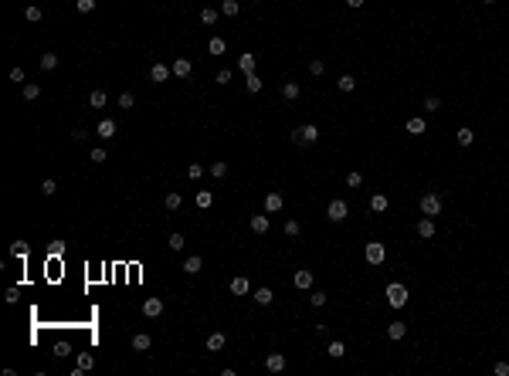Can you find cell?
Here are the masks:
<instances>
[{
  "instance_id": "6da1fadb",
  "label": "cell",
  "mask_w": 509,
  "mask_h": 376,
  "mask_svg": "<svg viewBox=\"0 0 509 376\" xmlns=\"http://www.w3.org/2000/svg\"><path fill=\"white\" fill-rule=\"evenodd\" d=\"M292 143H295V146H312V143H319V126L305 122V126H299V129H292Z\"/></svg>"
},
{
  "instance_id": "7a4b0ae2",
  "label": "cell",
  "mask_w": 509,
  "mask_h": 376,
  "mask_svg": "<svg viewBox=\"0 0 509 376\" xmlns=\"http://www.w3.org/2000/svg\"><path fill=\"white\" fill-rule=\"evenodd\" d=\"M387 305H390V308H404V305H407V288H404L401 282H390V285H387Z\"/></svg>"
},
{
  "instance_id": "3957f363",
  "label": "cell",
  "mask_w": 509,
  "mask_h": 376,
  "mask_svg": "<svg viewBox=\"0 0 509 376\" xmlns=\"http://www.w3.org/2000/svg\"><path fill=\"white\" fill-rule=\"evenodd\" d=\"M418 207H421L425 217H438V214H441V197H438L435 190H428V193L418 200Z\"/></svg>"
},
{
  "instance_id": "277c9868",
  "label": "cell",
  "mask_w": 509,
  "mask_h": 376,
  "mask_svg": "<svg viewBox=\"0 0 509 376\" xmlns=\"http://www.w3.org/2000/svg\"><path fill=\"white\" fill-rule=\"evenodd\" d=\"M326 217H329L333 224H343V221L350 217V204H346V200H329V207H326Z\"/></svg>"
},
{
  "instance_id": "5b68a950",
  "label": "cell",
  "mask_w": 509,
  "mask_h": 376,
  "mask_svg": "<svg viewBox=\"0 0 509 376\" xmlns=\"http://www.w3.org/2000/svg\"><path fill=\"white\" fill-rule=\"evenodd\" d=\"M364 258L370 261V264H384V261H387V247H384L380 241H370V244L364 247Z\"/></svg>"
},
{
  "instance_id": "8992f818",
  "label": "cell",
  "mask_w": 509,
  "mask_h": 376,
  "mask_svg": "<svg viewBox=\"0 0 509 376\" xmlns=\"http://www.w3.org/2000/svg\"><path fill=\"white\" fill-rule=\"evenodd\" d=\"M163 308H166V301H163V299H146L143 301V315H146V319H160V315H163Z\"/></svg>"
},
{
  "instance_id": "52a82bcc",
  "label": "cell",
  "mask_w": 509,
  "mask_h": 376,
  "mask_svg": "<svg viewBox=\"0 0 509 376\" xmlns=\"http://www.w3.org/2000/svg\"><path fill=\"white\" fill-rule=\"evenodd\" d=\"M116 129H119V126H116V119H99V126H95V132L102 136V143H105V139H112V136H116Z\"/></svg>"
},
{
  "instance_id": "ba28073f",
  "label": "cell",
  "mask_w": 509,
  "mask_h": 376,
  "mask_svg": "<svg viewBox=\"0 0 509 376\" xmlns=\"http://www.w3.org/2000/svg\"><path fill=\"white\" fill-rule=\"evenodd\" d=\"M265 370H268V373H282V370H285V356H282V353H268V356H265Z\"/></svg>"
},
{
  "instance_id": "9c48e42d",
  "label": "cell",
  "mask_w": 509,
  "mask_h": 376,
  "mask_svg": "<svg viewBox=\"0 0 509 376\" xmlns=\"http://www.w3.org/2000/svg\"><path fill=\"white\" fill-rule=\"evenodd\" d=\"M438 234V227H435V217H421L418 221V237H425V241H431Z\"/></svg>"
},
{
  "instance_id": "30bf717a",
  "label": "cell",
  "mask_w": 509,
  "mask_h": 376,
  "mask_svg": "<svg viewBox=\"0 0 509 376\" xmlns=\"http://www.w3.org/2000/svg\"><path fill=\"white\" fill-rule=\"evenodd\" d=\"M170 68H173V75H177V78H190V72H194V61H190V58H177Z\"/></svg>"
},
{
  "instance_id": "8fae6325",
  "label": "cell",
  "mask_w": 509,
  "mask_h": 376,
  "mask_svg": "<svg viewBox=\"0 0 509 376\" xmlns=\"http://www.w3.org/2000/svg\"><path fill=\"white\" fill-rule=\"evenodd\" d=\"M282 204H285V200H282V193H275V190H272V193H265V214H279V210H282Z\"/></svg>"
},
{
  "instance_id": "7c38bea8",
  "label": "cell",
  "mask_w": 509,
  "mask_h": 376,
  "mask_svg": "<svg viewBox=\"0 0 509 376\" xmlns=\"http://www.w3.org/2000/svg\"><path fill=\"white\" fill-rule=\"evenodd\" d=\"M170 75H173V68H170V65H160V61H156V65L149 68V81H166Z\"/></svg>"
},
{
  "instance_id": "4fadbf2b",
  "label": "cell",
  "mask_w": 509,
  "mask_h": 376,
  "mask_svg": "<svg viewBox=\"0 0 509 376\" xmlns=\"http://www.w3.org/2000/svg\"><path fill=\"white\" fill-rule=\"evenodd\" d=\"M292 285H295V288H312V271H309V268L295 271V275H292Z\"/></svg>"
},
{
  "instance_id": "5bb4252c",
  "label": "cell",
  "mask_w": 509,
  "mask_h": 376,
  "mask_svg": "<svg viewBox=\"0 0 509 376\" xmlns=\"http://www.w3.org/2000/svg\"><path fill=\"white\" fill-rule=\"evenodd\" d=\"M227 288H231V295H248V292H251V285H248V278H244V275L231 278V285H227Z\"/></svg>"
},
{
  "instance_id": "9a60e30c",
  "label": "cell",
  "mask_w": 509,
  "mask_h": 376,
  "mask_svg": "<svg viewBox=\"0 0 509 376\" xmlns=\"http://www.w3.org/2000/svg\"><path fill=\"white\" fill-rule=\"evenodd\" d=\"M268 227H272V221L265 214H251V230L255 234H268Z\"/></svg>"
},
{
  "instance_id": "2e32d148",
  "label": "cell",
  "mask_w": 509,
  "mask_h": 376,
  "mask_svg": "<svg viewBox=\"0 0 509 376\" xmlns=\"http://www.w3.org/2000/svg\"><path fill=\"white\" fill-rule=\"evenodd\" d=\"M201 268H204V258H201V254H190V258L183 261V271H187V275H201Z\"/></svg>"
},
{
  "instance_id": "e0dca14e",
  "label": "cell",
  "mask_w": 509,
  "mask_h": 376,
  "mask_svg": "<svg viewBox=\"0 0 509 376\" xmlns=\"http://www.w3.org/2000/svg\"><path fill=\"white\" fill-rule=\"evenodd\" d=\"M224 342H227V339H224V332H211V336H207V353H221V349H224Z\"/></svg>"
},
{
  "instance_id": "ac0fdd59",
  "label": "cell",
  "mask_w": 509,
  "mask_h": 376,
  "mask_svg": "<svg viewBox=\"0 0 509 376\" xmlns=\"http://www.w3.org/2000/svg\"><path fill=\"white\" fill-rule=\"evenodd\" d=\"M149 346H153V339H149L146 332H136V336H133V353H146Z\"/></svg>"
},
{
  "instance_id": "d6986e66",
  "label": "cell",
  "mask_w": 509,
  "mask_h": 376,
  "mask_svg": "<svg viewBox=\"0 0 509 376\" xmlns=\"http://www.w3.org/2000/svg\"><path fill=\"white\" fill-rule=\"evenodd\" d=\"M387 204H390V200H387V193H373V197H370V210H373V214H384V210H387Z\"/></svg>"
},
{
  "instance_id": "ffe728a7",
  "label": "cell",
  "mask_w": 509,
  "mask_h": 376,
  "mask_svg": "<svg viewBox=\"0 0 509 376\" xmlns=\"http://www.w3.org/2000/svg\"><path fill=\"white\" fill-rule=\"evenodd\" d=\"M75 366H78L81 373H88V370L95 366V356H92V353H78V356H75Z\"/></svg>"
},
{
  "instance_id": "44dd1931",
  "label": "cell",
  "mask_w": 509,
  "mask_h": 376,
  "mask_svg": "<svg viewBox=\"0 0 509 376\" xmlns=\"http://www.w3.org/2000/svg\"><path fill=\"white\" fill-rule=\"evenodd\" d=\"M38 65H41V72H55V68H58V55H55V51H48V55H41V61H38Z\"/></svg>"
},
{
  "instance_id": "7402d4cb",
  "label": "cell",
  "mask_w": 509,
  "mask_h": 376,
  "mask_svg": "<svg viewBox=\"0 0 509 376\" xmlns=\"http://www.w3.org/2000/svg\"><path fill=\"white\" fill-rule=\"evenodd\" d=\"M105 102H109V95H105L102 88H95V92L88 95V105H92V109H105Z\"/></svg>"
},
{
  "instance_id": "603a6c76",
  "label": "cell",
  "mask_w": 509,
  "mask_h": 376,
  "mask_svg": "<svg viewBox=\"0 0 509 376\" xmlns=\"http://www.w3.org/2000/svg\"><path fill=\"white\" fill-rule=\"evenodd\" d=\"M455 139H458V146H472V143H475V132H472L468 126H462V129L455 132Z\"/></svg>"
},
{
  "instance_id": "cb8c5ba5",
  "label": "cell",
  "mask_w": 509,
  "mask_h": 376,
  "mask_svg": "<svg viewBox=\"0 0 509 376\" xmlns=\"http://www.w3.org/2000/svg\"><path fill=\"white\" fill-rule=\"evenodd\" d=\"M326 356H333V359H343V356H346V342L333 339V342H329V349H326Z\"/></svg>"
},
{
  "instance_id": "d4e9b609",
  "label": "cell",
  "mask_w": 509,
  "mask_h": 376,
  "mask_svg": "<svg viewBox=\"0 0 509 376\" xmlns=\"http://www.w3.org/2000/svg\"><path fill=\"white\" fill-rule=\"evenodd\" d=\"M282 95H285L289 102H295V98L302 95V88H299V81H285V85H282Z\"/></svg>"
},
{
  "instance_id": "484cf974",
  "label": "cell",
  "mask_w": 509,
  "mask_h": 376,
  "mask_svg": "<svg viewBox=\"0 0 509 376\" xmlns=\"http://www.w3.org/2000/svg\"><path fill=\"white\" fill-rule=\"evenodd\" d=\"M20 92H24V98H27V102H34V98L41 95V85H34V81H24V85H20Z\"/></svg>"
},
{
  "instance_id": "4316f807",
  "label": "cell",
  "mask_w": 509,
  "mask_h": 376,
  "mask_svg": "<svg viewBox=\"0 0 509 376\" xmlns=\"http://www.w3.org/2000/svg\"><path fill=\"white\" fill-rule=\"evenodd\" d=\"M27 251H31V247H27V241H14V244H10V258H20V261H24V258H27Z\"/></svg>"
},
{
  "instance_id": "83f0119b",
  "label": "cell",
  "mask_w": 509,
  "mask_h": 376,
  "mask_svg": "<svg viewBox=\"0 0 509 376\" xmlns=\"http://www.w3.org/2000/svg\"><path fill=\"white\" fill-rule=\"evenodd\" d=\"M387 336H390V339H404V336H407V325H404V322H390V325H387Z\"/></svg>"
},
{
  "instance_id": "f1b7e54d",
  "label": "cell",
  "mask_w": 509,
  "mask_h": 376,
  "mask_svg": "<svg viewBox=\"0 0 509 376\" xmlns=\"http://www.w3.org/2000/svg\"><path fill=\"white\" fill-rule=\"evenodd\" d=\"M336 88H340V92H353V88H357V78L353 75H340L336 78Z\"/></svg>"
},
{
  "instance_id": "f546056e",
  "label": "cell",
  "mask_w": 509,
  "mask_h": 376,
  "mask_svg": "<svg viewBox=\"0 0 509 376\" xmlns=\"http://www.w3.org/2000/svg\"><path fill=\"white\" fill-rule=\"evenodd\" d=\"M425 129H428V126H425V119H418V115H414V119H407V132H411V136H421Z\"/></svg>"
},
{
  "instance_id": "4dcf8cb0",
  "label": "cell",
  "mask_w": 509,
  "mask_h": 376,
  "mask_svg": "<svg viewBox=\"0 0 509 376\" xmlns=\"http://www.w3.org/2000/svg\"><path fill=\"white\" fill-rule=\"evenodd\" d=\"M238 10H241L238 0H221V14H224V17H238Z\"/></svg>"
},
{
  "instance_id": "1f68e13d",
  "label": "cell",
  "mask_w": 509,
  "mask_h": 376,
  "mask_svg": "<svg viewBox=\"0 0 509 376\" xmlns=\"http://www.w3.org/2000/svg\"><path fill=\"white\" fill-rule=\"evenodd\" d=\"M244 85H248V92H251V95H255V92H262V78L255 75V72H248V75H244Z\"/></svg>"
},
{
  "instance_id": "d6a6232c",
  "label": "cell",
  "mask_w": 509,
  "mask_h": 376,
  "mask_svg": "<svg viewBox=\"0 0 509 376\" xmlns=\"http://www.w3.org/2000/svg\"><path fill=\"white\" fill-rule=\"evenodd\" d=\"M207 51H211V55H224V51H227L224 38H211V41H207Z\"/></svg>"
},
{
  "instance_id": "836d02e7",
  "label": "cell",
  "mask_w": 509,
  "mask_h": 376,
  "mask_svg": "<svg viewBox=\"0 0 509 376\" xmlns=\"http://www.w3.org/2000/svg\"><path fill=\"white\" fill-rule=\"evenodd\" d=\"M255 301H258V305H272V301H275L272 288H258V292H255Z\"/></svg>"
},
{
  "instance_id": "e575fe53",
  "label": "cell",
  "mask_w": 509,
  "mask_h": 376,
  "mask_svg": "<svg viewBox=\"0 0 509 376\" xmlns=\"http://www.w3.org/2000/svg\"><path fill=\"white\" fill-rule=\"evenodd\" d=\"M238 68H241L244 75H248V72H255V55H241V58H238Z\"/></svg>"
},
{
  "instance_id": "d590c367",
  "label": "cell",
  "mask_w": 509,
  "mask_h": 376,
  "mask_svg": "<svg viewBox=\"0 0 509 376\" xmlns=\"http://www.w3.org/2000/svg\"><path fill=\"white\" fill-rule=\"evenodd\" d=\"M180 204H183V197H180V193H166V200H163V207H166V210H180Z\"/></svg>"
},
{
  "instance_id": "8d00e7d4",
  "label": "cell",
  "mask_w": 509,
  "mask_h": 376,
  "mask_svg": "<svg viewBox=\"0 0 509 376\" xmlns=\"http://www.w3.org/2000/svg\"><path fill=\"white\" fill-rule=\"evenodd\" d=\"M211 204H214V193H211V190H201V193H197V207H201V210H207Z\"/></svg>"
},
{
  "instance_id": "74e56055",
  "label": "cell",
  "mask_w": 509,
  "mask_h": 376,
  "mask_svg": "<svg viewBox=\"0 0 509 376\" xmlns=\"http://www.w3.org/2000/svg\"><path fill=\"white\" fill-rule=\"evenodd\" d=\"M218 14H221V10H214V7H204V10H201V20L214 27V24H218Z\"/></svg>"
},
{
  "instance_id": "f35d334b",
  "label": "cell",
  "mask_w": 509,
  "mask_h": 376,
  "mask_svg": "<svg viewBox=\"0 0 509 376\" xmlns=\"http://www.w3.org/2000/svg\"><path fill=\"white\" fill-rule=\"evenodd\" d=\"M38 190H41L44 197H55V193H58V183H55V180H41V187H38Z\"/></svg>"
},
{
  "instance_id": "ab89813d",
  "label": "cell",
  "mask_w": 509,
  "mask_h": 376,
  "mask_svg": "<svg viewBox=\"0 0 509 376\" xmlns=\"http://www.w3.org/2000/svg\"><path fill=\"white\" fill-rule=\"evenodd\" d=\"M231 78H234V72H231V68H221L218 75H214V85H231Z\"/></svg>"
},
{
  "instance_id": "60d3db41",
  "label": "cell",
  "mask_w": 509,
  "mask_h": 376,
  "mask_svg": "<svg viewBox=\"0 0 509 376\" xmlns=\"http://www.w3.org/2000/svg\"><path fill=\"white\" fill-rule=\"evenodd\" d=\"M211 176H214V180H224V176H227V163H211Z\"/></svg>"
},
{
  "instance_id": "b9f144b4",
  "label": "cell",
  "mask_w": 509,
  "mask_h": 376,
  "mask_svg": "<svg viewBox=\"0 0 509 376\" xmlns=\"http://www.w3.org/2000/svg\"><path fill=\"white\" fill-rule=\"evenodd\" d=\"M326 292H312V295H309V305H312V308H323V305H326Z\"/></svg>"
},
{
  "instance_id": "7bdbcfd3",
  "label": "cell",
  "mask_w": 509,
  "mask_h": 376,
  "mask_svg": "<svg viewBox=\"0 0 509 376\" xmlns=\"http://www.w3.org/2000/svg\"><path fill=\"white\" fill-rule=\"evenodd\" d=\"M24 17H27V20H31V24H38V20H41V17H44V14H41V7H34V3H31V7H27V10H24Z\"/></svg>"
},
{
  "instance_id": "ee69618b",
  "label": "cell",
  "mask_w": 509,
  "mask_h": 376,
  "mask_svg": "<svg viewBox=\"0 0 509 376\" xmlns=\"http://www.w3.org/2000/svg\"><path fill=\"white\" fill-rule=\"evenodd\" d=\"M166 247H170V251H183V234H170Z\"/></svg>"
},
{
  "instance_id": "f6af8a7d",
  "label": "cell",
  "mask_w": 509,
  "mask_h": 376,
  "mask_svg": "<svg viewBox=\"0 0 509 376\" xmlns=\"http://www.w3.org/2000/svg\"><path fill=\"white\" fill-rule=\"evenodd\" d=\"M75 10L78 14H92L95 10V0H75Z\"/></svg>"
},
{
  "instance_id": "bcb514c9",
  "label": "cell",
  "mask_w": 509,
  "mask_h": 376,
  "mask_svg": "<svg viewBox=\"0 0 509 376\" xmlns=\"http://www.w3.org/2000/svg\"><path fill=\"white\" fill-rule=\"evenodd\" d=\"M133 105H136L133 92H122V95H119V109H133Z\"/></svg>"
},
{
  "instance_id": "7dc6e473",
  "label": "cell",
  "mask_w": 509,
  "mask_h": 376,
  "mask_svg": "<svg viewBox=\"0 0 509 376\" xmlns=\"http://www.w3.org/2000/svg\"><path fill=\"white\" fill-rule=\"evenodd\" d=\"M187 176H190V180H201V176H204V166H201V163H190V166H187Z\"/></svg>"
},
{
  "instance_id": "c3c4849f",
  "label": "cell",
  "mask_w": 509,
  "mask_h": 376,
  "mask_svg": "<svg viewBox=\"0 0 509 376\" xmlns=\"http://www.w3.org/2000/svg\"><path fill=\"white\" fill-rule=\"evenodd\" d=\"M55 356H61V359H65V356H72V342H65V339H61V342L55 346Z\"/></svg>"
},
{
  "instance_id": "681fc988",
  "label": "cell",
  "mask_w": 509,
  "mask_h": 376,
  "mask_svg": "<svg viewBox=\"0 0 509 376\" xmlns=\"http://www.w3.org/2000/svg\"><path fill=\"white\" fill-rule=\"evenodd\" d=\"M299 230H302V224H299L295 217H289V221H285V234H289V237H295Z\"/></svg>"
},
{
  "instance_id": "f907efd6",
  "label": "cell",
  "mask_w": 509,
  "mask_h": 376,
  "mask_svg": "<svg viewBox=\"0 0 509 376\" xmlns=\"http://www.w3.org/2000/svg\"><path fill=\"white\" fill-rule=\"evenodd\" d=\"M425 109H428V112H438V109H441V98H438V95H428V98H425Z\"/></svg>"
},
{
  "instance_id": "816d5d0a",
  "label": "cell",
  "mask_w": 509,
  "mask_h": 376,
  "mask_svg": "<svg viewBox=\"0 0 509 376\" xmlns=\"http://www.w3.org/2000/svg\"><path fill=\"white\" fill-rule=\"evenodd\" d=\"M3 301H7V305H17V301H20V288H7Z\"/></svg>"
},
{
  "instance_id": "f5cc1de1",
  "label": "cell",
  "mask_w": 509,
  "mask_h": 376,
  "mask_svg": "<svg viewBox=\"0 0 509 376\" xmlns=\"http://www.w3.org/2000/svg\"><path fill=\"white\" fill-rule=\"evenodd\" d=\"M88 159H92V163H105L109 156H105V150L99 146V150H92V152H88Z\"/></svg>"
},
{
  "instance_id": "db71d44e",
  "label": "cell",
  "mask_w": 509,
  "mask_h": 376,
  "mask_svg": "<svg viewBox=\"0 0 509 376\" xmlns=\"http://www.w3.org/2000/svg\"><path fill=\"white\" fill-rule=\"evenodd\" d=\"M360 183H364V176H360L357 169H353V173H346V187H360Z\"/></svg>"
},
{
  "instance_id": "11a10c76",
  "label": "cell",
  "mask_w": 509,
  "mask_h": 376,
  "mask_svg": "<svg viewBox=\"0 0 509 376\" xmlns=\"http://www.w3.org/2000/svg\"><path fill=\"white\" fill-rule=\"evenodd\" d=\"M10 81H17V85H24L27 78H24V68H10Z\"/></svg>"
},
{
  "instance_id": "9f6ffc18",
  "label": "cell",
  "mask_w": 509,
  "mask_h": 376,
  "mask_svg": "<svg viewBox=\"0 0 509 376\" xmlns=\"http://www.w3.org/2000/svg\"><path fill=\"white\" fill-rule=\"evenodd\" d=\"M51 254L61 258V254H65V241H51Z\"/></svg>"
},
{
  "instance_id": "6f0895ef",
  "label": "cell",
  "mask_w": 509,
  "mask_h": 376,
  "mask_svg": "<svg viewBox=\"0 0 509 376\" xmlns=\"http://www.w3.org/2000/svg\"><path fill=\"white\" fill-rule=\"evenodd\" d=\"M309 72H312V75H323L326 65H323V61H309Z\"/></svg>"
},
{
  "instance_id": "680465c9",
  "label": "cell",
  "mask_w": 509,
  "mask_h": 376,
  "mask_svg": "<svg viewBox=\"0 0 509 376\" xmlns=\"http://www.w3.org/2000/svg\"><path fill=\"white\" fill-rule=\"evenodd\" d=\"M72 139H75V143H81V139H88V129H81V126H78V129H75V132H72Z\"/></svg>"
},
{
  "instance_id": "91938a15",
  "label": "cell",
  "mask_w": 509,
  "mask_h": 376,
  "mask_svg": "<svg viewBox=\"0 0 509 376\" xmlns=\"http://www.w3.org/2000/svg\"><path fill=\"white\" fill-rule=\"evenodd\" d=\"M492 370H496V376H509V363H496Z\"/></svg>"
},
{
  "instance_id": "94428289",
  "label": "cell",
  "mask_w": 509,
  "mask_h": 376,
  "mask_svg": "<svg viewBox=\"0 0 509 376\" xmlns=\"http://www.w3.org/2000/svg\"><path fill=\"white\" fill-rule=\"evenodd\" d=\"M346 7H353V10H357V7H364V0H346Z\"/></svg>"
},
{
  "instance_id": "6125c7cd",
  "label": "cell",
  "mask_w": 509,
  "mask_h": 376,
  "mask_svg": "<svg viewBox=\"0 0 509 376\" xmlns=\"http://www.w3.org/2000/svg\"><path fill=\"white\" fill-rule=\"evenodd\" d=\"M482 3H496V0H482Z\"/></svg>"
},
{
  "instance_id": "be15d7a7",
  "label": "cell",
  "mask_w": 509,
  "mask_h": 376,
  "mask_svg": "<svg viewBox=\"0 0 509 376\" xmlns=\"http://www.w3.org/2000/svg\"><path fill=\"white\" fill-rule=\"evenodd\" d=\"M251 3H262V0H251Z\"/></svg>"
}]
</instances>
